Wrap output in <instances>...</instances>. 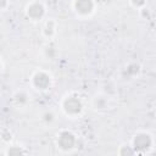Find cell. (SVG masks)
I'll use <instances>...</instances> for the list:
<instances>
[{
    "instance_id": "6da1fadb",
    "label": "cell",
    "mask_w": 156,
    "mask_h": 156,
    "mask_svg": "<svg viewBox=\"0 0 156 156\" xmlns=\"http://www.w3.org/2000/svg\"><path fill=\"white\" fill-rule=\"evenodd\" d=\"M72 6H73L74 11L79 10V13L84 10H88L90 12H94V10H95V2H93V1H73Z\"/></svg>"
}]
</instances>
